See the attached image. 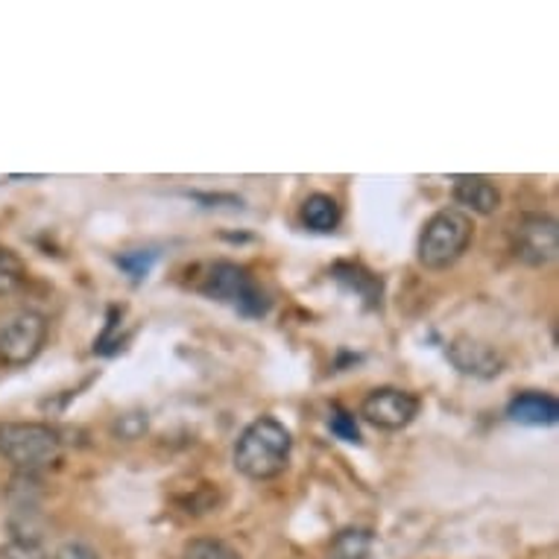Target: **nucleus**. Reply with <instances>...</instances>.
Returning <instances> with one entry per match:
<instances>
[{
	"label": "nucleus",
	"mask_w": 559,
	"mask_h": 559,
	"mask_svg": "<svg viewBox=\"0 0 559 559\" xmlns=\"http://www.w3.org/2000/svg\"><path fill=\"white\" fill-rule=\"evenodd\" d=\"M294 437L275 416H258L235 445V468L249 480H273L290 466Z\"/></svg>",
	"instance_id": "1"
},
{
	"label": "nucleus",
	"mask_w": 559,
	"mask_h": 559,
	"mask_svg": "<svg viewBox=\"0 0 559 559\" xmlns=\"http://www.w3.org/2000/svg\"><path fill=\"white\" fill-rule=\"evenodd\" d=\"M64 442L62 433L47 423H0V457L19 475L36 477L59 466Z\"/></svg>",
	"instance_id": "2"
},
{
	"label": "nucleus",
	"mask_w": 559,
	"mask_h": 559,
	"mask_svg": "<svg viewBox=\"0 0 559 559\" xmlns=\"http://www.w3.org/2000/svg\"><path fill=\"white\" fill-rule=\"evenodd\" d=\"M472 238H475L472 214L460 212V209H442L419 231L416 261L425 270H449L466 255Z\"/></svg>",
	"instance_id": "3"
},
{
	"label": "nucleus",
	"mask_w": 559,
	"mask_h": 559,
	"mask_svg": "<svg viewBox=\"0 0 559 559\" xmlns=\"http://www.w3.org/2000/svg\"><path fill=\"white\" fill-rule=\"evenodd\" d=\"M200 294L214 302L229 305L243 317H264L273 305L264 287L255 282V275L235 261H214L209 273L202 275Z\"/></svg>",
	"instance_id": "4"
},
{
	"label": "nucleus",
	"mask_w": 559,
	"mask_h": 559,
	"mask_svg": "<svg viewBox=\"0 0 559 559\" xmlns=\"http://www.w3.org/2000/svg\"><path fill=\"white\" fill-rule=\"evenodd\" d=\"M47 343V320L38 311L21 308L0 320V364L27 367L41 355Z\"/></svg>",
	"instance_id": "5"
},
{
	"label": "nucleus",
	"mask_w": 559,
	"mask_h": 559,
	"mask_svg": "<svg viewBox=\"0 0 559 559\" xmlns=\"http://www.w3.org/2000/svg\"><path fill=\"white\" fill-rule=\"evenodd\" d=\"M423 411V399L402 386H376L360 404V416L378 431H404Z\"/></svg>",
	"instance_id": "6"
},
{
	"label": "nucleus",
	"mask_w": 559,
	"mask_h": 559,
	"mask_svg": "<svg viewBox=\"0 0 559 559\" xmlns=\"http://www.w3.org/2000/svg\"><path fill=\"white\" fill-rule=\"evenodd\" d=\"M513 255L527 266H545L557 258L559 229L548 214H522L513 229Z\"/></svg>",
	"instance_id": "7"
},
{
	"label": "nucleus",
	"mask_w": 559,
	"mask_h": 559,
	"mask_svg": "<svg viewBox=\"0 0 559 559\" xmlns=\"http://www.w3.org/2000/svg\"><path fill=\"white\" fill-rule=\"evenodd\" d=\"M445 358L451 360V367L457 372L480 378V381L498 378L501 369H504V358L498 355L496 346L480 343V340L468 337V334H460V337L451 340L449 348H445Z\"/></svg>",
	"instance_id": "8"
},
{
	"label": "nucleus",
	"mask_w": 559,
	"mask_h": 559,
	"mask_svg": "<svg viewBox=\"0 0 559 559\" xmlns=\"http://www.w3.org/2000/svg\"><path fill=\"white\" fill-rule=\"evenodd\" d=\"M451 197L460 205H466L472 214H480V217H489L501 209V191L498 185L489 179V176L477 174H463L454 176L451 182Z\"/></svg>",
	"instance_id": "9"
},
{
	"label": "nucleus",
	"mask_w": 559,
	"mask_h": 559,
	"mask_svg": "<svg viewBox=\"0 0 559 559\" xmlns=\"http://www.w3.org/2000/svg\"><path fill=\"white\" fill-rule=\"evenodd\" d=\"M507 416L515 425H524V428H550V425L559 423V402L550 393L527 390V393H519L510 399Z\"/></svg>",
	"instance_id": "10"
},
{
	"label": "nucleus",
	"mask_w": 559,
	"mask_h": 559,
	"mask_svg": "<svg viewBox=\"0 0 559 559\" xmlns=\"http://www.w3.org/2000/svg\"><path fill=\"white\" fill-rule=\"evenodd\" d=\"M331 275H334V282L343 285L352 294H358L369 308H376L381 305V294H384V285H381V278H378L372 270L360 264H352V261H340V264L331 266Z\"/></svg>",
	"instance_id": "11"
},
{
	"label": "nucleus",
	"mask_w": 559,
	"mask_h": 559,
	"mask_svg": "<svg viewBox=\"0 0 559 559\" xmlns=\"http://www.w3.org/2000/svg\"><path fill=\"white\" fill-rule=\"evenodd\" d=\"M299 221H302L305 229L320 231V235H329L340 226L343 221V209H340V202L331 197V193H308L302 202V209H299Z\"/></svg>",
	"instance_id": "12"
},
{
	"label": "nucleus",
	"mask_w": 559,
	"mask_h": 559,
	"mask_svg": "<svg viewBox=\"0 0 559 559\" xmlns=\"http://www.w3.org/2000/svg\"><path fill=\"white\" fill-rule=\"evenodd\" d=\"M376 533L369 527H343L329 542V559H369Z\"/></svg>",
	"instance_id": "13"
},
{
	"label": "nucleus",
	"mask_w": 559,
	"mask_h": 559,
	"mask_svg": "<svg viewBox=\"0 0 559 559\" xmlns=\"http://www.w3.org/2000/svg\"><path fill=\"white\" fill-rule=\"evenodd\" d=\"M182 559H240V554L231 548L229 542L200 536V539H191L185 545Z\"/></svg>",
	"instance_id": "14"
},
{
	"label": "nucleus",
	"mask_w": 559,
	"mask_h": 559,
	"mask_svg": "<svg viewBox=\"0 0 559 559\" xmlns=\"http://www.w3.org/2000/svg\"><path fill=\"white\" fill-rule=\"evenodd\" d=\"M329 428H331V433L337 437V440L355 442V445L360 442V428H358V419H355V413H348L346 407H340V404H334V407H331Z\"/></svg>",
	"instance_id": "15"
},
{
	"label": "nucleus",
	"mask_w": 559,
	"mask_h": 559,
	"mask_svg": "<svg viewBox=\"0 0 559 559\" xmlns=\"http://www.w3.org/2000/svg\"><path fill=\"white\" fill-rule=\"evenodd\" d=\"M115 264H118L120 270L132 278V282H141V278H147L153 264H156V252H144V249L123 252V255L115 258Z\"/></svg>",
	"instance_id": "16"
},
{
	"label": "nucleus",
	"mask_w": 559,
	"mask_h": 559,
	"mask_svg": "<svg viewBox=\"0 0 559 559\" xmlns=\"http://www.w3.org/2000/svg\"><path fill=\"white\" fill-rule=\"evenodd\" d=\"M144 431H147V413H127L115 423V433L120 440H138Z\"/></svg>",
	"instance_id": "17"
},
{
	"label": "nucleus",
	"mask_w": 559,
	"mask_h": 559,
	"mask_svg": "<svg viewBox=\"0 0 559 559\" xmlns=\"http://www.w3.org/2000/svg\"><path fill=\"white\" fill-rule=\"evenodd\" d=\"M0 559H45V554L38 550L36 542L12 539L0 548Z\"/></svg>",
	"instance_id": "18"
},
{
	"label": "nucleus",
	"mask_w": 559,
	"mask_h": 559,
	"mask_svg": "<svg viewBox=\"0 0 559 559\" xmlns=\"http://www.w3.org/2000/svg\"><path fill=\"white\" fill-rule=\"evenodd\" d=\"M24 275V264L12 249H0V285H12Z\"/></svg>",
	"instance_id": "19"
},
{
	"label": "nucleus",
	"mask_w": 559,
	"mask_h": 559,
	"mask_svg": "<svg viewBox=\"0 0 559 559\" xmlns=\"http://www.w3.org/2000/svg\"><path fill=\"white\" fill-rule=\"evenodd\" d=\"M50 559H100V554L92 545H85V542H64V545L53 550Z\"/></svg>",
	"instance_id": "20"
}]
</instances>
